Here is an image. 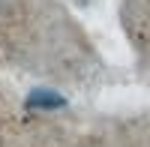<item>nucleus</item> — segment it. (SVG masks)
Segmentation results:
<instances>
[{"label":"nucleus","instance_id":"f257e3e1","mask_svg":"<svg viewBox=\"0 0 150 147\" xmlns=\"http://www.w3.org/2000/svg\"><path fill=\"white\" fill-rule=\"evenodd\" d=\"M27 108H45V111H54V108H66V99L57 90H30L27 93Z\"/></svg>","mask_w":150,"mask_h":147}]
</instances>
